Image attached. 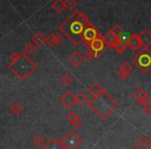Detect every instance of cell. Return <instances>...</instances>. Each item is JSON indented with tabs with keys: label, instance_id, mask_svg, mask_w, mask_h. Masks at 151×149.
<instances>
[{
	"label": "cell",
	"instance_id": "1",
	"mask_svg": "<svg viewBox=\"0 0 151 149\" xmlns=\"http://www.w3.org/2000/svg\"><path fill=\"white\" fill-rule=\"evenodd\" d=\"M89 18L84 13L73 9V13L60 24V32L73 45L78 47L82 44V35L85 28L90 24Z\"/></svg>",
	"mask_w": 151,
	"mask_h": 149
},
{
	"label": "cell",
	"instance_id": "2",
	"mask_svg": "<svg viewBox=\"0 0 151 149\" xmlns=\"http://www.w3.org/2000/svg\"><path fill=\"white\" fill-rule=\"evenodd\" d=\"M9 60L11 63L9 65V68L15 75L16 78H18L22 82L28 80L37 69L36 63L25 52H13L9 55Z\"/></svg>",
	"mask_w": 151,
	"mask_h": 149
},
{
	"label": "cell",
	"instance_id": "3",
	"mask_svg": "<svg viewBox=\"0 0 151 149\" xmlns=\"http://www.w3.org/2000/svg\"><path fill=\"white\" fill-rule=\"evenodd\" d=\"M88 107L99 119L106 120L117 109L118 101L107 91L104 90L99 95L89 99Z\"/></svg>",
	"mask_w": 151,
	"mask_h": 149
},
{
	"label": "cell",
	"instance_id": "4",
	"mask_svg": "<svg viewBox=\"0 0 151 149\" xmlns=\"http://www.w3.org/2000/svg\"><path fill=\"white\" fill-rule=\"evenodd\" d=\"M137 66L144 73L151 71V52L148 49H143L142 52L137 55Z\"/></svg>",
	"mask_w": 151,
	"mask_h": 149
},
{
	"label": "cell",
	"instance_id": "5",
	"mask_svg": "<svg viewBox=\"0 0 151 149\" xmlns=\"http://www.w3.org/2000/svg\"><path fill=\"white\" fill-rule=\"evenodd\" d=\"M61 142H62V145H63V149L79 148V147L83 144L82 138H80L73 130L67 132L66 134H65V136L61 139Z\"/></svg>",
	"mask_w": 151,
	"mask_h": 149
},
{
	"label": "cell",
	"instance_id": "6",
	"mask_svg": "<svg viewBox=\"0 0 151 149\" xmlns=\"http://www.w3.org/2000/svg\"><path fill=\"white\" fill-rule=\"evenodd\" d=\"M85 47H86V49H90L95 54L96 58L101 56V55L105 53V51L109 48V46H108V44L106 42L105 38H104L103 36L92 40L91 42H89L88 44L85 45Z\"/></svg>",
	"mask_w": 151,
	"mask_h": 149
},
{
	"label": "cell",
	"instance_id": "7",
	"mask_svg": "<svg viewBox=\"0 0 151 149\" xmlns=\"http://www.w3.org/2000/svg\"><path fill=\"white\" fill-rule=\"evenodd\" d=\"M101 33L92 23H90L86 28H85L84 32H83V35H82V42L84 45L88 44L89 42H91L92 40L97 37H101Z\"/></svg>",
	"mask_w": 151,
	"mask_h": 149
},
{
	"label": "cell",
	"instance_id": "8",
	"mask_svg": "<svg viewBox=\"0 0 151 149\" xmlns=\"http://www.w3.org/2000/svg\"><path fill=\"white\" fill-rule=\"evenodd\" d=\"M59 101H60L61 105L64 106L67 109H73V108L77 105V96H76L73 93L67 91L62 96H60Z\"/></svg>",
	"mask_w": 151,
	"mask_h": 149
},
{
	"label": "cell",
	"instance_id": "9",
	"mask_svg": "<svg viewBox=\"0 0 151 149\" xmlns=\"http://www.w3.org/2000/svg\"><path fill=\"white\" fill-rule=\"evenodd\" d=\"M67 60L71 64V66L75 67V68H78L82 65V63L84 62V56L81 54L78 51H73L68 57H67Z\"/></svg>",
	"mask_w": 151,
	"mask_h": 149
},
{
	"label": "cell",
	"instance_id": "10",
	"mask_svg": "<svg viewBox=\"0 0 151 149\" xmlns=\"http://www.w3.org/2000/svg\"><path fill=\"white\" fill-rule=\"evenodd\" d=\"M127 48H129L132 51H139L142 48V40L140 38V34L134 33L129 35L127 40Z\"/></svg>",
	"mask_w": 151,
	"mask_h": 149
},
{
	"label": "cell",
	"instance_id": "11",
	"mask_svg": "<svg viewBox=\"0 0 151 149\" xmlns=\"http://www.w3.org/2000/svg\"><path fill=\"white\" fill-rule=\"evenodd\" d=\"M66 120L70 123V125H73L76 128H79L83 125V120L81 119L80 115L75 111H70L67 114Z\"/></svg>",
	"mask_w": 151,
	"mask_h": 149
},
{
	"label": "cell",
	"instance_id": "12",
	"mask_svg": "<svg viewBox=\"0 0 151 149\" xmlns=\"http://www.w3.org/2000/svg\"><path fill=\"white\" fill-rule=\"evenodd\" d=\"M63 37L61 34L58 33H53L50 34L49 36H46V44L48 45L50 48H54V47L58 46L62 42Z\"/></svg>",
	"mask_w": 151,
	"mask_h": 149
},
{
	"label": "cell",
	"instance_id": "13",
	"mask_svg": "<svg viewBox=\"0 0 151 149\" xmlns=\"http://www.w3.org/2000/svg\"><path fill=\"white\" fill-rule=\"evenodd\" d=\"M147 95H148V93L145 91V89L143 88V87H138V88H137L136 90L132 93L130 97H132V99H134L137 104L141 105V103L144 101V99L147 96Z\"/></svg>",
	"mask_w": 151,
	"mask_h": 149
},
{
	"label": "cell",
	"instance_id": "14",
	"mask_svg": "<svg viewBox=\"0 0 151 149\" xmlns=\"http://www.w3.org/2000/svg\"><path fill=\"white\" fill-rule=\"evenodd\" d=\"M140 34V38L142 40V48L148 49L151 46V31L144 29Z\"/></svg>",
	"mask_w": 151,
	"mask_h": 149
},
{
	"label": "cell",
	"instance_id": "15",
	"mask_svg": "<svg viewBox=\"0 0 151 149\" xmlns=\"http://www.w3.org/2000/svg\"><path fill=\"white\" fill-rule=\"evenodd\" d=\"M110 47H111L112 49H114V51L119 55H122L126 51V49H127V45L121 42L118 38H116V40L112 42Z\"/></svg>",
	"mask_w": 151,
	"mask_h": 149
},
{
	"label": "cell",
	"instance_id": "16",
	"mask_svg": "<svg viewBox=\"0 0 151 149\" xmlns=\"http://www.w3.org/2000/svg\"><path fill=\"white\" fill-rule=\"evenodd\" d=\"M31 42L36 47H40L46 44V36L42 35L40 32H35L31 35Z\"/></svg>",
	"mask_w": 151,
	"mask_h": 149
},
{
	"label": "cell",
	"instance_id": "17",
	"mask_svg": "<svg viewBox=\"0 0 151 149\" xmlns=\"http://www.w3.org/2000/svg\"><path fill=\"white\" fill-rule=\"evenodd\" d=\"M136 147L139 149H148L151 148V140L146 136H143L136 143Z\"/></svg>",
	"mask_w": 151,
	"mask_h": 149
},
{
	"label": "cell",
	"instance_id": "18",
	"mask_svg": "<svg viewBox=\"0 0 151 149\" xmlns=\"http://www.w3.org/2000/svg\"><path fill=\"white\" fill-rule=\"evenodd\" d=\"M44 148L48 149V148H55V149H59V148H62L63 149V145H62V142L61 140H58L56 138H53L51 140L47 141L46 145L44 146Z\"/></svg>",
	"mask_w": 151,
	"mask_h": 149
},
{
	"label": "cell",
	"instance_id": "19",
	"mask_svg": "<svg viewBox=\"0 0 151 149\" xmlns=\"http://www.w3.org/2000/svg\"><path fill=\"white\" fill-rule=\"evenodd\" d=\"M104 90H105V89H104L99 84H97V83H93V84L88 88V92H89V94L91 95V97L97 96V95L101 94Z\"/></svg>",
	"mask_w": 151,
	"mask_h": 149
},
{
	"label": "cell",
	"instance_id": "20",
	"mask_svg": "<svg viewBox=\"0 0 151 149\" xmlns=\"http://www.w3.org/2000/svg\"><path fill=\"white\" fill-rule=\"evenodd\" d=\"M23 110H24L23 106H22L19 101H14L13 105L9 107V112H11L14 116L20 115V114L23 112Z\"/></svg>",
	"mask_w": 151,
	"mask_h": 149
},
{
	"label": "cell",
	"instance_id": "21",
	"mask_svg": "<svg viewBox=\"0 0 151 149\" xmlns=\"http://www.w3.org/2000/svg\"><path fill=\"white\" fill-rule=\"evenodd\" d=\"M51 7L56 12L57 14H62L64 12V3H63V0H54L51 4Z\"/></svg>",
	"mask_w": 151,
	"mask_h": 149
},
{
	"label": "cell",
	"instance_id": "22",
	"mask_svg": "<svg viewBox=\"0 0 151 149\" xmlns=\"http://www.w3.org/2000/svg\"><path fill=\"white\" fill-rule=\"evenodd\" d=\"M76 96H77V105L80 108H83L85 105H88L89 99H88V96H87V94H85L84 92L78 93Z\"/></svg>",
	"mask_w": 151,
	"mask_h": 149
},
{
	"label": "cell",
	"instance_id": "23",
	"mask_svg": "<svg viewBox=\"0 0 151 149\" xmlns=\"http://www.w3.org/2000/svg\"><path fill=\"white\" fill-rule=\"evenodd\" d=\"M73 81H75V79L69 73H65L62 76V78H61V83L65 87H70L73 84Z\"/></svg>",
	"mask_w": 151,
	"mask_h": 149
},
{
	"label": "cell",
	"instance_id": "24",
	"mask_svg": "<svg viewBox=\"0 0 151 149\" xmlns=\"http://www.w3.org/2000/svg\"><path fill=\"white\" fill-rule=\"evenodd\" d=\"M129 75H130V71H126V69L123 68L121 65H119V67H118V69H117V76H118V78L124 81V80H126L128 77H129Z\"/></svg>",
	"mask_w": 151,
	"mask_h": 149
},
{
	"label": "cell",
	"instance_id": "25",
	"mask_svg": "<svg viewBox=\"0 0 151 149\" xmlns=\"http://www.w3.org/2000/svg\"><path fill=\"white\" fill-rule=\"evenodd\" d=\"M32 141H33V143L38 147V148H44V146L47 143V140L42 136H35Z\"/></svg>",
	"mask_w": 151,
	"mask_h": 149
},
{
	"label": "cell",
	"instance_id": "26",
	"mask_svg": "<svg viewBox=\"0 0 151 149\" xmlns=\"http://www.w3.org/2000/svg\"><path fill=\"white\" fill-rule=\"evenodd\" d=\"M64 7L67 11H73L77 6V1L76 0H63Z\"/></svg>",
	"mask_w": 151,
	"mask_h": 149
},
{
	"label": "cell",
	"instance_id": "27",
	"mask_svg": "<svg viewBox=\"0 0 151 149\" xmlns=\"http://www.w3.org/2000/svg\"><path fill=\"white\" fill-rule=\"evenodd\" d=\"M103 37L105 38L106 42H107V44H108V46L110 47V46H111V44H112V42H113L114 40H115L116 38H117V36H116L115 34H114L112 31H109L107 34H105V35H104Z\"/></svg>",
	"mask_w": 151,
	"mask_h": 149
},
{
	"label": "cell",
	"instance_id": "28",
	"mask_svg": "<svg viewBox=\"0 0 151 149\" xmlns=\"http://www.w3.org/2000/svg\"><path fill=\"white\" fill-rule=\"evenodd\" d=\"M36 51V46H34L32 42H29V44H27L25 47H24V52L26 53V54L28 55H32L34 54Z\"/></svg>",
	"mask_w": 151,
	"mask_h": 149
},
{
	"label": "cell",
	"instance_id": "29",
	"mask_svg": "<svg viewBox=\"0 0 151 149\" xmlns=\"http://www.w3.org/2000/svg\"><path fill=\"white\" fill-rule=\"evenodd\" d=\"M110 31H112L114 34H115L116 36H118L119 34H121L122 32L124 31V30H123V28H122V26L120 25V24H116V25L114 26V27L112 28V29L110 30Z\"/></svg>",
	"mask_w": 151,
	"mask_h": 149
},
{
	"label": "cell",
	"instance_id": "30",
	"mask_svg": "<svg viewBox=\"0 0 151 149\" xmlns=\"http://www.w3.org/2000/svg\"><path fill=\"white\" fill-rule=\"evenodd\" d=\"M128 37H129V35H128V34L126 33L125 31H123L121 34H119V35L117 36V38L120 40V42H123V44H126V45H127Z\"/></svg>",
	"mask_w": 151,
	"mask_h": 149
},
{
	"label": "cell",
	"instance_id": "31",
	"mask_svg": "<svg viewBox=\"0 0 151 149\" xmlns=\"http://www.w3.org/2000/svg\"><path fill=\"white\" fill-rule=\"evenodd\" d=\"M122 67H123V68H125L126 71H132V68H134V66H132V64H130L129 62H127V61H124V62H122L121 64Z\"/></svg>",
	"mask_w": 151,
	"mask_h": 149
},
{
	"label": "cell",
	"instance_id": "32",
	"mask_svg": "<svg viewBox=\"0 0 151 149\" xmlns=\"http://www.w3.org/2000/svg\"><path fill=\"white\" fill-rule=\"evenodd\" d=\"M143 108H144V112H145V113L151 117V103H149V104H147V105L143 106Z\"/></svg>",
	"mask_w": 151,
	"mask_h": 149
},
{
	"label": "cell",
	"instance_id": "33",
	"mask_svg": "<svg viewBox=\"0 0 151 149\" xmlns=\"http://www.w3.org/2000/svg\"><path fill=\"white\" fill-rule=\"evenodd\" d=\"M132 66H137V56L132 58Z\"/></svg>",
	"mask_w": 151,
	"mask_h": 149
}]
</instances>
